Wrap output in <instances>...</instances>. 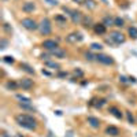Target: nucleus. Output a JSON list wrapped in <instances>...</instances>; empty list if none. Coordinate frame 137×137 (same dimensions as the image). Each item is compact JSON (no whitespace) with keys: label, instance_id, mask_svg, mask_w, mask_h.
Segmentation results:
<instances>
[{"label":"nucleus","instance_id":"obj_23","mask_svg":"<svg viewBox=\"0 0 137 137\" xmlns=\"http://www.w3.org/2000/svg\"><path fill=\"white\" fill-rule=\"evenodd\" d=\"M114 26H116V27H122V26H123V19L119 18V17L114 18Z\"/></svg>","mask_w":137,"mask_h":137},{"label":"nucleus","instance_id":"obj_33","mask_svg":"<svg viewBox=\"0 0 137 137\" xmlns=\"http://www.w3.org/2000/svg\"><path fill=\"white\" fill-rule=\"evenodd\" d=\"M74 75L80 78V77H82V75H84V71L80 70V68H75V70H74Z\"/></svg>","mask_w":137,"mask_h":137},{"label":"nucleus","instance_id":"obj_15","mask_svg":"<svg viewBox=\"0 0 137 137\" xmlns=\"http://www.w3.org/2000/svg\"><path fill=\"white\" fill-rule=\"evenodd\" d=\"M108 111H110L111 114L115 116V118H118V119H122V112H121V111H119L116 107H110V110H108Z\"/></svg>","mask_w":137,"mask_h":137},{"label":"nucleus","instance_id":"obj_2","mask_svg":"<svg viewBox=\"0 0 137 137\" xmlns=\"http://www.w3.org/2000/svg\"><path fill=\"white\" fill-rule=\"evenodd\" d=\"M38 30H40V33H41L43 36H48V34H51V32H52V25H51V21L48 18H44L41 22H40V25H38Z\"/></svg>","mask_w":137,"mask_h":137},{"label":"nucleus","instance_id":"obj_4","mask_svg":"<svg viewBox=\"0 0 137 137\" xmlns=\"http://www.w3.org/2000/svg\"><path fill=\"white\" fill-rule=\"evenodd\" d=\"M21 25L25 27V29H27V30H36V29H38L37 22H36L34 19H32V18H23L22 21H21Z\"/></svg>","mask_w":137,"mask_h":137},{"label":"nucleus","instance_id":"obj_6","mask_svg":"<svg viewBox=\"0 0 137 137\" xmlns=\"http://www.w3.org/2000/svg\"><path fill=\"white\" fill-rule=\"evenodd\" d=\"M82 38H84V36L80 33V32H74V33H70L68 36H66V41L67 43H71V44L82 41Z\"/></svg>","mask_w":137,"mask_h":137},{"label":"nucleus","instance_id":"obj_29","mask_svg":"<svg viewBox=\"0 0 137 137\" xmlns=\"http://www.w3.org/2000/svg\"><path fill=\"white\" fill-rule=\"evenodd\" d=\"M3 60H4L6 63H10V64H13V63L15 62L13 56H4V58H3Z\"/></svg>","mask_w":137,"mask_h":137},{"label":"nucleus","instance_id":"obj_9","mask_svg":"<svg viewBox=\"0 0 137 137\" xmlns=\"http://www.w3.org/2000/svg\"><path fill=\"white\" fill-rule=\"evenodd\" d=\"M50 55H52V56H55V58H60V59H63L64 56H66V52H64L62 48H56V50H52V51H50Z\"/></svg>","mask_w":137,"mask_h":137},{"label":"nucleus","instance_id":"obj_17","mask_svg":"<svg viewBox=\"0 0 137 137\" xmlns=\"http://www.w3.org/2000/svg\"><path fill=\"white\" fill-rule=\"evenodd\" d=\"M81 23H82V25L85 26V27H91V26H93V25H92V18H91V17H84Z\"/></svg>","mask_w":137,"mask_h":137},{"label":"nucleus","instance_id":"obj_43","mask_svg":"<svg viewBox=\"0 0 137 137\" xmlns=\"http://www.w3.org/2000/svg\"><path fill=\"white\" fill-rule=\"evenodd\" d=\"M102 2H103V3H107V0H102Z\"/></svg>","mask_w":137,"mask_h":137},{"label":"nucleus","instance_id":"obj_41","mask_svg":"<svg viewBox=\"0 0 137 137\" xmlns=\"http://www.w3.org/2000/svg\"><path fill=\"white\" fill-rule=\"evenodd\" d=\"M43 74H45V75H50V73H48V71H45V70H44V68H43Z\"/></svg>","mask_w":137,"mask_h":137},{"label":"nucleus","instance_id":"obj_30","mask_svg":"<svg viewBox=\"0 0 137 137\" xmlns=\"http://www.w3.org/2000/svg\"><path fill=\"white\" fill-rule=\"evenodd\" d=\"M126 116H128L129 123H134V118H133V115H132V112H130V111H126Z\"/></svg>","mask_w":137,"mask_h":137},{"label":"nucleus","instance_id":"obj_31","mask_svg":"<svg viewBox=\"0 0 137 137\" xmlns=\"http://www.w3.org/2000/svg\"><path fill=\"white\" fill-rule=\"evenodd\" d=\"M85 58H86V60H96V55H92L91 52H86Z\"/></svg>","mask_w":137,"mask_h":137},{"label":"nucleus","instance_id":"obj_10","mask_svg":"<svg viewBox=\"0 0 137 137\" xmlns=\"http://www.w3.org/2000/svg\"><path fill=\"white\" fill-rule=\"evenodd\" d=\"M19 86H22L23 89H30V88H33V81L29 78H22L19 81Z\"/></svg>","mask_w":137,"mask_h":137},{"label":"nucleus","instance_id":"obj_13","mask_svg":"<svg viewBox=\"0 0 137 137\" xmlns=\"http://www.w3.org/2000/svg\"><path fill=\"white\" fill-rule=\"evenodd\" d=\"M93 30L96 34H104L106 33V26L103 23H96V25H93Z\"/></svg>","mask_w":137,"mask_h":137},{"label":"nucleus","instance_id":"obj_14","mask_svg":"<svg viewBox=\"0 0 137 137\" xmlns=\"http://www.w3.org/2000/svg\"><path fill=\"white\" fill-rule=\"evenodd\" d=\"M88 123L95 129L100 126V121H99V118H96V116H88Z\"/></svg>","mask_w":137,"mask_h":137},{"label":"nucleus","instance_id":"obj_24","mask_svg":"<svg viewBox=\"0 0 137 137\" xmlns=\"http://www.w3.org/2000/svg\"><path fill=\"white\" fill-rule=\"evenodd\" d=\"M45 66L52 67V68H59V67H60L56 62H51V60H45Z\"/></svg>","mask_w":137,"mask_h":137},{"label":"nucleus","instance_id":"obj_21","mask_svg":"<svg viewBox=\"0 0 137 137\" xmlns=\"http://www.w3.org/2000/svg\"><path fill=\"white\" fill-rule=\"evenodd\" d=\"M7 89H17V88L19 86V84L17 82H14V81H8V82H6V85H4Z\"/></svg>","mask_w":137,"mask_h":137},{"label":"nucleus","instance_id":"obj_36","mask_svg":"<svg viewBox=\"0 0 137 137\" xmlns=\"http://www.w3.org/2000/svg\"><path fill=\"white\" fill-rule=\"evenodd\" d=\"M128 80H129V78H126V77H123V75H121V77H119V81H121V82H122V84H126V82H128Z\"/></svg>","mask_w":137,"mask_h":137},{"label":"nucleus","instance_id":"obj_12","mask_svg":"<svg viewBox=\"0 0 137 137\" xmlns=\"http://www.w3.org/2000/svg\"><path fill=\"white\" fill-rule=\"evenodd\" d=\"M106 134L111 136V137H116V136L119 134V129L115 128V126H108L106 129Z\"/></svg>","mask_w":137,"mask_h":137},{"label":"nucleus","instance_id":"obj_40","mask_svg":"<svg viewBox=\"0 0 137 137\" xmlns=\"http://www.w3.org/2000/svg\"><path fill=\"white\" fill-rule=\"evenodd\" d=\"M3 137H11L10 134H8V133H7V132H3V134H2Z\"/></svg>","mask_w":137,"mask_h":137},{"label":"nucleus","instance_id":"obj_39","mask_svg":"<svg viewBox=\"0 0 137 137\" xmlns=\"http://www.w3.org/2000/svg\"><path fill=\"white\" fill-rule=\"evenodd\" d=\"M58 77H60V78H62V77H67V73H59Z\"/></svg>","mask_w":137,"mask_h":137},{"label":"nucleus","instance_id":"obj_7","mask_svg":"<svg viewBox=\"0 0 137 137\" xmlns=\"http://www.w3.org/2000/svg\"><path fill=\"white\" fill-rule=\"evenodd\" d=\"M70 18H71V21H73V23H81V22H82L84 15H82L81 11L71 10V13H70Z\"/></svg>","mask_w":137,"mask_h":137},{"label":"nucleus","instance_id":"obj_32","mask_svg":"<svg viewBox=\"0 0 137 137\" xmlns=\"http://www.w3.org/2000/svg\"><path fill=\"white\" fill-rule=\"evenodd\" d=\"M19 107L21 108H25V110H34L30 104H23V103H19Z\"/></svg>","mask_w":137,"mask_h":137},{"label":"nucleus","instance_id":"obj_34","mask_svg":"<svg viewBox=\"0 0 137 137\" xmlns=\"http://www.w3.org/2000/svg\"><path fill=\"white\" fill-rule=\"evenodd\" d=\"M3 29H4L7 33H11V32H13V29H11V27L8 26V23H4V25H3Z\"/></svg>","mask_w":137,"mask_h":137},{"label":"nucleus","instance_id":"obj_35","mask_svg":"<svg viewBox=\"0 0 137 137\" xmlns=\"http://www.w3.org/2000/svg\"><path fill=\"white\" fill-rule=\"evenodd\" d=\"M45 2L48 3V4H51V6H56V4H58V0H45Z\"/></svg>","mask_w":137,"mask_h":137},{"label":"nucleus","instance_id":"obj_1","mask_svg":"<svg viewBox=\"0 0 137 137\" xmlns=\"http://www.w3.org/2000/svg\"><path fill=\"white\" fill-rule=\"evenodd\" d=\"M15 121H17L19 126H22L23 129H27V130H34L37 128V121L29 114H18L15 116Z\"/></svg>","mask_w":137,"mask_h":137},{"label":"nucleus","instance_id":"obj_11","mask_svg":"<svg viewBox=\"0 0 137 137\" xmlns=\"http://www.w3.org/2000/svg\"><path fill=\"white\" fill-rule=\"evenodd\" d=\"M34 8H36V6H34L33 2H26L25 4L22 6V10L25 11V13H27V14H29V13H33Z\"/></svg>","mask_w":137,"mask_h":137},{"label":"nucleus","instance_id":"obj_42","mask_svg":"<svg viewBox=\"0 0 137 137\" xmlns=\"http://www.w3.org/2000/svg\"><path fill=\"white\" fill-rule=\"evenodd\" d=\"M15 137H23V136H21V134H15Z\"/></svg>","mask_w":137,"mask_h":137},{"label":"nucleus","instance_id":"obj_37","mask_svg":"<svg viewBox=\"0 0 137 137\" xmlns=\"http://www.w3.org/2000/svg\"><path fill=\"white\" fill-rule=\"evenodd\" d=\"M74 3H78V4H85V2L86 0H73Z\"/></svg>","mask_w":137,"mask_h":137},{"label":"nucleus","instance_id":"obj_20","mask_svg":"<svg viewBox=\"0 0 137 137\" xmlns=\"http://www.w3.org/2000/svg\"><path fill=\"white\" fill-rule=\"evenodd\" d=\"M103 25L106 26V27L112 26V25H114V19H112L111 17H106V18L103 19Z\"/></svg>","mask_w":137,"mask_h":137},{"label":"nucleus","instance_id":"obj_28","mask_svg":"<svg viewBox=\"0 0 137 137\" xmlns=\"http://www.w3.org/2000/svg\"><path fill=\"white\" fill-rule=\"evenodd\" d=\"M7 45H8V41L6 38H2V41H0V50H6Z\"/></svg>","mask_w":137,"mask_h":137},{"label":"nucleus","instance_id":"obj_5","mask_svg":"<svg viewBox=\"0 0 137 137\" xmlns=\"http://www.w3.org/2000/svg\"><path fill=\"white\" fill-rule=\"evenodd\" d=\"M96 60H97L99 63L107 64V66L114 64V59H112L111 56H108V55H104V54H97V55H96Z\"/></svg>","mask_w":137,"mask_h":137},{"label":"nucleus","instance_id":"obj_25","mask_svg":"<svg viewBox=\"0 0 137 137\" xmlns=\"http://www.w3.org/2000/svg\"><path fill=\"white\" fill-rule=\"evenodd\" d=\"M85 6H86V8L93 10L95 7H96V3L93 2V0H86V2H85Z\"/></svg>","mask_w":137,"mask_h":137},{"label":"nucleus","instance_id":"obj_16","mask_svg":"<svg viewBox=\"0 0 137 137\" xmlns=\"http://www.w3.org/2000/svg\"><path fill=\"white\" fill-rule=\"evenodd\" d=\"M21 68L23 71H26V73H29V74H34V68H32L29 64H26V63H21Z\"/></svg>","mask_w":137,"mask_h":137},{"label":"nucleus","instance_id":"obj_19","mask_svg":"<svg viewBox=\"0 0 137 137\" xmlns=\"http://www.w3.org/2000/svg\"><path fill=\"white\" fill-rule=\"evenodd\" d=\"M128 33H129V36H130L132 38H137V27H134V26H130L129 27V30H128Z\"/></svg>","mask_w":137,"mask_h":137},{"label":"nucleus","instance_id":"obj_22","mask_svg":"<svg viewBox=\"0 0 137 137\" xmlns=\"http://www.w3.org/2000/svg\"><path fill=\"white\" fill-rule=\"evenodd\" d=\"M55 21L59 22L62 26L66 25V17H63V15H56V17H55Z\"/></svg>","mask_w":137,"mask_h":137},{"label":"nucleus","instance_id":"obj_3","mask_svg":"<svg viewBox=\"0 0 137 137\" xmlns=\"http://www.w3.org/2000/svg\"><path fill=\"white\" fill-rule=\"evenodd\" d=\"M107 43H114V44H123L125 43V36L121 32H111L110 33V38L107 40Z\"/></svg>","mask_w":137,"mask_h":137},{"label":"nucleus","instance_id":"obj_38","mask_svg":"<svg viewBox=\"0 0 137 137\" xmlns=\"http://www.w3.org/2000/svg\"><path fill=\"white\" fill-rule=\"evenodd\" d=\"M129 82H133V84H136L137 82V80L134 77H129Z\"/></svg>","mask_w":137,"mask_h":137},{"label":"nucleus","instance_id":"obj_8","mask_svg":"<svg viewBox=\"0 0 137 137\" xmlns=\"http://www.w3.org/2000/svg\"><path fill=\"white\" fill-rule=\"evenodd\" d=\"M43 47L45 48V50H48V51L56 50V48H58V41H55V40H44Z\"/></svg>","mask_w":137,"mask_h":137},{"label":"nucleus","instance_id":"obj_18","mask_svg":"<svg viewBox=\"0 0 137 137\" xmlns=\"http://www.w3.org/2000/svg\"><path fill=\"white\" fill-rule=\"evenodd\" d=\"M17 99L21 100V103H23V104H30L32 103L30 97H26V96H23V95H17Z\"/></svg>","mask_w":137,"mask_h":137},{"label":"nucleus","instance_id":"obj_27","mask_svg":"<svg viewBox=\"0 0 137 137\" xmlns=\"http://www.w3.org/2000/svg\"><path fill=\"white\" fill-rule=\"evenodd\" d=\"M104 104H106V100H104V99H100V100H97V103H95V104H93V106H95V107H97V108H102Z\"/></svg>","mask_w":137,"mask_h":137},{"label":"nucleus","instance_id":"obj_26","mask_svg":"<svg viewBox=\"0 0 137 137\" xmlns=\"http://www.w3.org/2000/svg\"><path fill=\"white\" fill-rule=\"evenodd\" d=\"M102 48H103L102 44H97V43L91 44V50H93V51H102Z\"/></svg>","mask_w":137,"mask_h":137}]
</instances>
